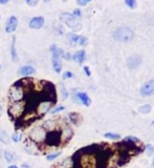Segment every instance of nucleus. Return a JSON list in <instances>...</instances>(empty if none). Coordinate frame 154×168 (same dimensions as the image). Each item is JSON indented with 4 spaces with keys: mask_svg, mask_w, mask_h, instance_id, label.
Here are the masks:
<instances>
[{
    "mask_svg": "<svg viewBox=\"0 0 154 168\" xmlns=\"http://www.w3.org/2000/svg\"><path fill=\"white\" fill-rule=\"evenodd\" d=\"M25 91L26 89H25L24 80L16 82L9 91V99L11 100V102L23 101L25 97Z\"/></svg>",
    "mask_w": 154,
    "mask_h": 168,
    "instance_id": "obj_1",
    "label": "nucleus"
},
{
    "mask_svg": "<svg viewBox=\"0 0 154 168\" xmlns=\"http://www.w3.org/2000/svg\"><path fill=\"white\" fill-rule=\"evenodd\" d=\"M27 111V104L23 101L19 102H12L11 105L9 106V116L12 119H21L22 117H24L25 113Z\"/></svg>",
    "mask_w": 154,
    "mask_h": 168,
    "instance_id": "obj_2",
    "label": "nucleus"
},
{
    "mask_svg": "<svg viewBox=\"0 0 154 168\" xmlns=\"http://www.w3.org/2000/svg\"><path fill=\"white\" fill-rule=\"evenodd\" d=\"M113 37H114V39L118 40V41L127 43V42H130L133 40L134 33L130 27H118L116 31H114Z\"/></svg>",
    "mask_w": 154,
    "mask_h": 168,
    "instance_id": "obj_3",
    "label": "nucleus"
},
{
    "mask_svg": "<svg viewBox=\"0 0 154 168\" xmlns=\"http://www.w3.org/2000/svg\"><path fill=\"white\" fill-rule=\"evenodd\" d=\"M46 133V130L43 128L42 126H37V127L31 129V131L29 133V138L35 143H39V142L45 141Z\"/></svg>",
    "mask_w": 154,
    "mask_h": 168,
    "instance_id": "obj_4",
    "label": "nucleus"
},
{
    "mask_svg": "<svg viewBox=\"0 0 154 168\" xmlns=\"http://www.w3.org/2000/svg\"><path fill=\"white\" fill-rule=\"evenodd\" d=\"M54 104H55L54 102H51L50 100L43 98V99L41 100L38 104H37L36 111H36V113L38 116H44L45 113H47L49 111H50Z\"/></svg>",
    "mask_w": 154,
    "mask_h": 168,
    "instance_id": "obj_5",
    "label": "nucleus"
},
{
    "mask_svg": "<svg viewBox=\"0 0 154 168\" xmlns=\"http://www.w3.org/2000/svg\"><path fill=\"white\" fill-rule=\"evenodd\" d=\"M61 131L60 130H51L46 133V138H45V142L47 145L49 146H57L60 144L61 142Z\"/></svg>",
    "mask_w": 154,
    "mask_h": 168,
    "instance_id": "obj_6",
    "label": "nucleus"
},
{
    "mask_svg": "<svg viewBox=\"0 0 154 168\" xmlns=\"http://www.w3.org/2000/svg\"><path fill=\"white\" fill-rule=\"evenodd\" d=\"M60 19L62 22H64L65 24L67 25V27H72V29H74V31H78V29H77L76 25H80V23L77 22L76 18L72 16V14H69V13H63L62 15L60 16Z\"/></svg>",
    "mask_w": 154,
    "mask_h": 168,
    "instance_id": "obj_7",
    "label": "nucleus"
},
{
    "mask_svg": "<svg viewBox=\"0 0 154 168\" xmlns=\"http://www.w3.org/2000/svg\"><path fill=\"white\" fill-rule=\"evenodd\" d=\"M17 27H18V18L14 15L11 16V17L7 19V24H5V32H7V34L14 33V32L17 29Z\"/></svg>",
    "mask_w": 154,
    "mask_h": 168,
    "instance_id": "obj_8",
    "label": "nucleus"
},
{
    "mask_svg": "<svg viewBox=\"0 0 154 168\" xmlns=\"http://www.w3.org/2000/svg\"><path fill=\"white\" fill-rule=\"evenodd\" d=\"M141 94L144 97L154 95V80H150L144 84L141 88Z\"/></svg>",
    "mask_w": 154,
    "mask_h": 168,
    "instance_id": "obj_9",
    "label": "nucleus"
},
{
    "mask_svg": "<svg viewBox=\"0 0 154 168\" xmlns=\"http://www.w3.org/2000/svg\"><path fill=\"white\" fill-rule=\"evenodd\" d=\"M45 23V20L42 16H37V17H34L31 19L28 23V27L33 29H40L43 27Z\"/></svg>",
    "mask_w": 154,
    "mask_h": 168,
    "instance_id": "obj_10",
    "label": "nucleus"
},
{
    "mask_svg": "<svg viewBox=\"0 0 154 168\" xmlns=\"http://www.w3.org/2000/svg\"><path fill=\"white\" fill-rule=\"evenodd\" d=\"M142 63V58L139 55H133L127 59V65L130 69H134Z\"/></svg>",
    "mask_w": 154,
    "mask_h": 168,
    "instance_id": "obj_11",
    "label": "nucleus"
},
{
    "mask_svg": "<svg viewBox=\"0 0 154 168\" xmlns=\"http://www.w3.org/2000/svg\"><path fill=\"white\" fill-rule=\"evenodd\" d=\"M36 73V69L35 67H33L31 65H24V66H21L20 69L18 71V74L22 77H28Z\"/></svg>",
    "mask_w": 154,
    "mask_h": 168,
    "instance_id": "obj_12",
    "label": "nucleus"
},
{
    "mask_svg": "<svg viewBox=\"0 0 154 168\" xmlns=\"http://www.w3.org/2000/svg\"><path fill=\"white\" fill-rule=\"evenodd\" d=\"M77 98L78 100L83 104L85 106H90L91 104V99L89 98V96L87 95L86 93H77Z\"/></svg>",
    "mask_w": 154,
    "mask_h": 168,
    "instance_id": "obj_13",
    "label": "nucleus"
},
{
    "mask_svg": "<svg viewBox=\"0 0 154 168\" xmlns=\"http://www.w3.org/2000/svg\"><path fill=\"white\" fill-rule=\"evenodd\" d=\"M72 59H74L76 62H78L79 64H82L83 62L85 61V59H86V53H85V51L81 49V51L77 52V53L72 56Z\"/></svg>",
    "mask_w": 154,
    "mask_h": 168,
    "instance_id": "obj_14",
    "label": "nucleus"
},
{
    "mask_svg": "<svg viewBox=\"0 0 154 168\" xmlns=\"http://www.w3.org/2000/svg\"><path fill=\"white\" fill-rule=\"evenodd\" d=\"M11 56H12V60L14 62L18 61V54L16 51V37L12 38V44H11Z\"/></svg>",
    "mask_w": 154,
    "mask_h": 168,
    "instance_id": "obj_15",
    "label": "nucleus"
},
{
    "mask_svg": "<svg viewBox=\"0 0 154 168\" xmlns=\"http://www.w3.org/2000/svg\"><path fill=\"white\" fill-rule=\"evenodd\" d=\"M51 62H53V69H54V71H56L57 74H60L61 71H62V62H61V59L53 58Z\"/></svg>",
    "mask_w": 154,
    "mask_h": 168,
    "instance_id": "obj_16",
    "label": "nucleus"
},
{
    "mask_svg": "<svg viewBox=\"0 0 154 168\" xmlns=\"http://www.w3.org/2000/svg\"><path fill=\"white\" fill-rule=\"evenodd\" d=\"M4 159H5V161H7V162H9V163H12L14 160H16V155H15V153H14L13 151L5 150L4 151Z\"/></svg>",
    "mask_w": 154,
    "mask_h": 168,
    "instance_id": "obj_17",
    "label": "nucleus"
},
{
    "mask_svg": "<svg viewBox=\"0 0 154 168\" xmlns=\"http://www.w3.org/2000/svg\"><path fill=\"white\" fill-rule=\"evenodd\" d=\"M67 39H68V42H69L70 45H76L78 43V40H79V36L76 35V34H69V35L67 36Z\"/></svg>",
    "mask_w": 154,
    "mask_h": 168,
    "instance_id": "obj_18",
    "label": "nucleus"
},
{
    "mask_svg": "<svg viewBox=\"0 0 154 168\" xmlns=\"http://www.w3.org/2000/svg\"><path fill=\"white\" fill-rule=\"evenodd\" d=\"M151 111H152V107H151V105H149V104L142 105V106H139V111L141 113H143V115H147V113H149Z\"/></svg>",
    "mask_w": 154,
    "mask_h": 168,
    "instance_id": "obj_19",
    "label": "nucleus"
},
{
    "mask_svg": "<svg viewBox=\"0 0 154 168\" xmlns=\"http://www.w3.org/2000/svg\"><path fill=\"white\" fill-rule=\"evenodd\" d=\"M0 142H2L4 144L9 143V136L4 130H1V129H0Z\"/></svg>",
    "mask_w": 154,
    "mask_h": 168,
    "instance_id": "obj_20",
    "label": "nucleus"
},
{
    "mask_svg": "<svg viewBox=\"0 0 154 168\" xmlns=\"http://www.w3.org/2000/svg\"><path fill=\"white\" fill-rule=\"evenodd\" d=\"M12 140H13V142H15V143L20 142L21 140H22V133H21L20 131H16V133H14L13 136H12Z\"/></svg>",
    "mask_w": 154,
    "mask_h": 168,
    "instance_id": "obj_21",
    "label": "nucleus"
},
{
    "mask_svg": "<svg viewBox=\"0 0 154 168\" xmlns=\"http://www.w3.org/2000/svg\"><path fill=\"white\" fill-rule=\"evenodd\" d=\"M104 137L107 138V139H111V140H118L121 139V136L118 135V133H107L104 135Z\"/></svg>",
    "mask_w": 154,
    "mask_h": 168,
    "instance_id": "obj_22",
    "label": "nucleus"
},
{
    "mask_svg": "<svg viewBox=\"0 0 154 168\" xmlns=\"http://www.w3.org/2000/svg\"><path fill=\"white\" fill-rule=\"evenodd\" d=\"M61 153H62L61 151H58V153H50V155H48L46 157V160H47V161H49V162L54 161V160H56L58 157H60Z\"/></svg>",
    "mask_w": 154,
    "mask_h": 168,
    "instance_id": "obj_23",
    "label": "nucleus"
},
{
    "mask_svg": "<svg viewBox=\"0 0 154 168\" xmlns=\"http://www.w3.org/2000/svg\"><path fill=\"white\" fill-rule=\"evenodd\" d=\"M125 4L127 5L130 9H135L137 7V3H136V0H125Z\"/></svg>",
    "mask_w": 154,
    "mask_h": 168,
    "instance_id": "obj_24",
    "label": "nucleus"
},
{
    "mask_svg": "<svg viewBox=\"0 0 154 168\" xmlns=\"http://www.w3.org/2000/svg\"><path fill=\"white\" fill-rule=\"evenodd\" d=\"M87 38L84 37V36H79V40H78V43L82 46H85V45H87Z\"/></svg>",
    "mask_w": 154,
    "mask_h": 168,
    "instance_id": "obj_25",
    "label": "nucleus"
},
{
    "mask_svg": "<svg viewBox=\"0 0 154 168\" xmlns=\"http://www.w3.org/2000/svg\"><path fill=\"white\" fill-rule=\"evenodd\" d=\"M126 141H129V142H132V143H141V141H139V139H137V138L135 137H132V136H128V137L125 138Z\"/></svg>",
    "mask_w": 154,
    "mask_h": 168,
    "instance_id": "obj_26",
    "label": "nucleus"
},
{
    "mask_svg": "<svg viewBox=\"0 0 154 168\" xmlns=\"http://www.w3.org/2000/svg\"><path fill=\"white\" fill-rule=\"evenodd\" d=\"M61 94H62V99L65 100L67 97H68V91H66V88L64 87L63 84H61Z\"/></svg>",
    "mask_w": 154,
    "mask_h": 168,
    "instance_id": "obj_27",
    "label": "nucleus"
},
{
    "mask_svg": "<svg viewBox=\"0 0 154 168\" xmlns=\"http://www.w3.org/2000/svg\"><path fill=\"white\" fill-rule=\"evenodd\" d=\"M64 109H65V107H64V106H58V107H55L54 109H50V111H49V113H53V115H55V113H60V111H64Z\"/></svg>",
    "mask_w": 154,
    "mask_h": 168,
    "instance_id": "obj_28",
    "label": "nucleus"
},
{
    "mask_svg": "<svg viewBox=\"0 0 154 168\" xmlns=\"http://www.w3.org/2000/svg\"><path fill=\"white\" fill-rule=\"evenodd\" d=\"M146 149H147L148 155H154V146L153 145H151V144H148V145L146 146Z\"/></svg>",
    "mask_w": 154,
    "mask_h": 168,
    "instance_id": "obj_29",
    "label": "nucleus"
},
{
    "mask_svg": "<svg viewBox=\"0 0 154 168\" xmlns=\"http://www.w3.org/2000/svg\"><path fill=\"white\" fill-rule=\"evenodd\" d=\"M25 2H26V4L29 5V7H36V5L38 4L39 0H25Z\"/></svg>",
    "mask_w": 154,
    "mask_h": 168,
    "instance_id": "obj_30",
    "label": "nucleus"
},
{
    "mask_svg": "<svg viewBox=\"0 0 154 168\" xmlns=\"http://www.w3.org/2000/svg\"><path fill=\"white\" fill-rule=\"evenodd\" d=\"M72 16H74V18H81V16H82V13H81V11L79 9H76L74 12H72Z\"/></svg>",
    "mask_w": 154,
    "mask_h": 168,
    "instance_id": "obj_31",
    "label": "nucleus"
},
{
    "mask_svg": "<svg viewBox=\"0 0 154 168\" xmlns=\"http://www.w3.org/2000/svg\"><path fill=\"white\" fill-rule=\"evenodd\" d=\"M74 77V74L72 71H65L64 75H63V79H69V78Z\"/></svg>",
    "mask_w": 154,
    "mask_h": 168,
    "instance_id": "obj_32",
    "label": "nucleus"
},
{
    "mask_svg": "<svg viewBox=\"0 0 154 168\" xmlns=\"http://www.w3.org/2000/svg\"><path fill=\"white\" fill-rule=\"evenodd\" d=\"M79 117V115L78 113H70L69 115V118L72 119V121L74 122V123H76L77 124V118Z\"/></svg>",
    "mask_w": 154,
    "mask_h": 168,
    "instance_id": "obj_33",
    "label": "nucleus"
},
{
    "mask_svg": "<svg viewBox=\"0 0 154 168\" xmlns=\"http://www.w3.org/2000/svg\"><path fill=\"white\" fill-rule=\"evenodd\" d=\"M77 3H78V5H80V7H85V5L87 4V1H86V0H77Z\"/></svg>",
    "mask_w": 154,
    "mask_h": 168,
    "instance_id": "obj_34",
    "label": "nucleus"
},
{
    "mask_svg": "<svg viewBox=\"0 0 154 168\" xmlns=\"http://www.w3.org/2000/svg\"><path fill=\"white\" fill-rule=\"evenodd\" d=\"M84 71H85V74H86V76H88V77L91 76V71H90V69L88 66H84Z\"/></svg>",
    "mask_w": 154,
    "mask_h": 168,
    "instance_id": "obj_35",
    "label": "nucleus"
},
{
    "mask_svg": "<svg viewBox=\"0 0 154 168\" xmlns=\"http://www.w3.org/2000/svg\"><path fill=\"white\" fill-rule=\"evenodd\" d=\"M63 58H64L65 60H70V59H72V55H70L69 53H64Z\"/></svg>",
    "mask_w": 154,
    "mask_h": 168,
    "instance_id": "obj_36",
    "label": "nucleus"
},
{
    "mask_svg": "<svg viewBox=\"0 0 154 168\" xmlns=\"http://www.w3.org/2000/svg\"><path fill=\"white\" fill-rule=\"evenodd\" d=\"M9 0H0V4H7Z\"/></svg>",
    "mask_w": 154,
    "mask_h": 168,
    "instance_id": "obj_37",
    "label": "nucleus"
},
{
    "mask_svg": "<svg viewBox=\"0 0 154 168\" xmlns=\"http://www.w3.org/2000/svg\"><path fill=\"white\" fill-rule=\"evenodd\" d=\"M9 168H19V167L16 165H11V166H9Z\"/></svg>",
    "mask_w": 154,
    "mask_h": 168,
    "instance_id": "obj_38",
    "label": "nucleus"
},
{
    "mask_svg": "<svg viewBox=\"0 0 154 168\" xmlns=\"http://www.w3.org/2000/svg\"><path fill=\"white\" fill-rule=\"evenodd\" d=\"M1 113H2V106H0V115H1Z\"/></svg>",
    "mask_w": 154,
    "mask_h": 168,
    "instance_id": "obj_39",
    "label": "nucleus"
},
{
    "mask_svg": "<svg viewBox=\"0 0 154 168\" xmlns=\"http://www.w3.org/2000/svg\"><path fill=\"white\" fill-rule=\"evenodd\" d=\"M45 2H48V1H50V0H44Z\"/></svg>",
    "mask_w": 154,
    "mask_h": 168,
    "instance_id": "obj_40",
    "label": "nucleus"
},
{
    "mask_svg": "<svg viewBox=\"0 0 154 168\" xmlns=\"http://www.w3.org/2000/svg\"><path fill=\"white\" fill-rule=\"evenodd\" d=\"M152 126H154V121H153V122H152Z\"/></svg>",
    "mask_w": 154,
    "mask_h": 168,
    "instance_id": "obj_41",
    "label": "nucleus"
},
{
    "mask_svg": "<svg viewBox=\"0 0 154 168\" xmlns=\"http://www.w3.org/2000/svg\"><path fill=\"white\" fill-rule=\"evenodd\" d=\"M86 1H87V2H89V1H91V0H86Z\"/></svg>",
    "mask_w": 154,
    "mask_h": 168,
    "instance_id": "obj_42",
    "label": "nucleus"
},
{
    "mask_svg": "<svg viewBox=\"0 0 154 168\" xmlns=\"http://www.w3.org/2000/svg\"><path fill=\"white\" fill-rule=\"evenodd\" d=\"M153 165H154V159H153Z\"/></svg>",
    "mask_w": 154,
    "mask_h": 168,
    "instance_id": "obj_43",
    "label": "nucleus"
},
{
    "mask_svg": "<svg viewBox=\"0 0 154 168\" xmlns=\"http://www.w3.org/2000/svg\"><path fill=\"white\" fill-rule=\"evenodd\" d=\"M0 69H1V65H0Z\"/></svg>",
    "mask_w": 154,
    "mask_h": 168,
    "instance_id": "obj_44",
    "label": "nucleus"
}]
</instances>
